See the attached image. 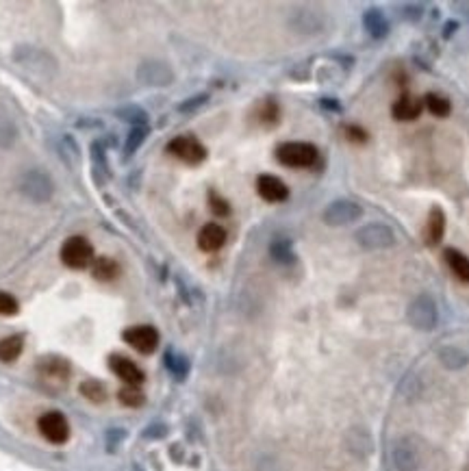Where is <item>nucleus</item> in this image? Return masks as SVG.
Masks as SVG:
<instances>
[{
  "instance_id": "nucleus-33",
  "label": "nucleus",
  "mask_w": 469,
  "mask_h": 471,
  "mask_svg": "<svg viewBox=\"0 0 469 471\" xmlns=\"http://www.w3.org/2000/svg\"><path fill=\"white\" fill-rule=\"evenodd\" d=\"M207 100H209V96H207V94H195V96L187 98L185 103L179 105V111H181V113H193V111H198L202 105H207Z\"/></svg>"
},
{
  "instance_id": "nucleus-35",
  "label": "nucleus",
  "mask_w": 469,
  "mask_h": 471,
  "mask_svg": "<svg viewBox=\"0 0 469 471\" xmlns=\"http://www.w3.org/2000/svg\"><path fill=\"white\" fill-rule=\"evenodd\" d=\"M441 361H443L447 367H461V365L465 363V357L461 354L459 350H454V347H445V350L441 352Z\"/></svg>"
},
{
  "instance_id": "nucleus-12",
  "label": "nucleus",
  "mask_w": 469,
  "mask_h": 471,
  "mask_svg": "<svg viewBox=\"0 0 469 471\" xmlns=\"http://www.w3.org/2000/svg\"><path fill=\"white\" fill-rule=\"evenodd\" d=\"M291 29L298 31L302 35H315L324 29L326 24V15L318 9H298L291 15Z\"/></svg>"
},
{
  "instance_id": "nucleus-14",
  "label": "nucleus",
  "mask_w": 469,
  "mask_h": 471,
  "mask_svg": "<svg viewBox=\"0 0 469 471\" xmlns=\"http://www.w3.org/2000/svg\"><path fill=\"white\" fill-rule=\"evenodd\" d=\"M257 191L263 200L267 202H283L289 198V189L287 185L278 179V176H271V174H263L259 176L257 181Z\"/></svg>"
},
{
  "instance_id": "nucleus-2",
  "label": "nucleus",
  "mask_w": 469,
  "mask_h": 471,
  "mask_svg": "<svg viewBox=\"0 0 469 471\" xmlns=\"http://www.w3.org/2000/svg\"><path fill=\"white\" fill-rule=\"evenodd\" d=\"M13 59L15 61L22 66V68H27V70H31V72H35V74H42V76H52L54 72H57V61L54 59L46 52V50H42V48H35V46H20L15 52H13Z\"/></svg>"
},
{
  "instance_id": "nucleus-37",
  "label": "nucleus",
  "mask_w": 469,
  "mask_h": 471,
  "mask_svg": "<svg viewBox=\"0 0 469 471\" xmlns=\"http://www.w3.org/2000/svg\"><path fill=\"white\" fill-rule=\"evenodd\" d=\"M422 13H424L422 5H402V7H400V15H402L404 20H410V22H415V20H419Z\"/></svg>"
},
{
  "instance_id": "nucleus-21",
  "label": "nucleus",
  "mask_w": 469,
  "mask_h": 471,
  "mask_svg": "<svg viewBox=\"0 0 469 471\" xmlns=\"http://www.w3.org/2000/svg\"><path fill=\"white\" fill-rule=\"evenodd\" d=\"M394 461L398 471H415L417 469V452L408 445V441H400L396 452H394Z\"/></svg>"
},
{
  "instance_id": "nucleus-20",
  "label": "nucleus",
  "mask_w": 469,
  "mask_h": 471,
  "mask_svg": "<svg viewBox=\"0 0 469 471\" xmlns=\"http://www.w3.org/2000/svg\"><path fill=\"white\" fill-rule=\"evenodd\" d=\"M445 263H447L449 269L454 271V276L461 283H469V259L463 252H459L454 248H447L445 250Z\"/></svg>"
},
{
  "instance_id": "nucleus-22",
  "label": "nucleus",
  "mask_w": 469,
  "mask_h": 471,
  "mask_svg": "<svg viewBox=\"0 0 469 471\" xmlns=\"http://www.w3.org/2000/svg\"><path fill=\"white\" fill-rule=\"evenodd\" d=\"M269 254L271 259L281 263V265H289L296 261V254H293V248H291V241L287 237H276L269 246Z\"/></svg>"
},
{
  "instance_id": "nucleus-25",
  "label": "nucleus",
  "mask_w": 469,
  "mask_h": 471,
  "mask_svg": "<svg viewBox=\"0 0 469 471\" xmlns=\"http://www.w3.org/2000/svg\"><path fill=\"white\" fill-rule=\"evenodd\" d=\"M117 271H120V267H117V263H115L113 259L103 257V259H98V261L94 263V278H96V281H100V283L113 281V278L117 276Z\"/></svg>"
},
{
  "instance_id": "nucleus-9",
  "label": "nucleus",
  "mask_w": 469,
  "mask_h": 471,
  "mask_svg": "<svg viewBox=\"0 0 469 471\" xmlns=\"http://www.w3.org/2000/svg\"><path fill=\"white\" fill-rule=\"evenodd\" d=\"M168 150L174 156H179L181 161L189 163V165H198V163H202L207 159L204 146L198 140H193V137H176V140L170 142Z\"/></svg>"
},
{
  "instance_id": "nucleus-30",
  "label": "nucleus",
  "mask_w": 469,
  "mask_h": 471,
  "mask_svg": "<svg viewBox=\"0 0 469 471\" xmlns=\"http://www.w3.org/2000/svg\"><path fill=\"white\" fill-rule=\"evenodd\" d=\"M81 394H83L87 400L96 402V404H100V402H105V400H107V389H105L100 382H96V380H87V382H83V384H81Z\"/></svg>"
},
{
  "instance_id": "nucleus-11",
  "label": "nucleus",
  "mask_w": 469,
  "mask_h": 471,
  "mask_svg": "<svg viewBox=\"0 0 469 471\" xmlns=\"http://www.w3.org/2000/svg\"><path fill=\"white\" fill-rule=\"evenodd\" d=\"M124 341L142 354H152L159 345V332L152 326H133L124 330Z\"/></svg>"
},
{
  "instance_id": "nucleus-23",
  "label": "nucleus",
  "mask_w": 469,
  "mask_h": 471,
  "mask_svg": "<svg viewBox=\"0 0 469 471\" xmlns=\"http://www.w3.org/2000/svg\"><path fill=\"white\" fill-rule=\"evenodd\" d=\"M115 115L120 117L122 122L131 124V126H148V113L146 109L137 107V105H126L115 111Z\"/></svg>"
},
{
  "instance_id": "nucleus-26",
  "label": "nucleus",
  "mask_w": 469,
  "mask_h": 471,
  "mask_svg": "<svg viewBox=\"0 0 469 471\" xmlns=\"http://www.w3.org/2000/svg\"><path fill=\"white\" fill-rule=\"evenodd\" d=\"M426 107L437 117H445V115H449V111H452V105H449V100L441 94H428L426 96Z\"/></svg>"
},
{
  "instance_id": "nucleus-1",
  "label": "nucleus",
  "mask_w": 469,
  "mask_h": 471,
  "mask_svg": "<svg viewBox=\"0 0 469 471\" xmlns=\"http://www.w3.org/2000/svg\"><path fill=\"white\" fill-rule=\"evenodd\" d=\"M20 191L33 202H48L54 193L52 179L42 170H29L20 179Z\"/></svg>"
},
{
  "instance_id": "nucleus-40",
  "label": "nucleus",
  "mask_w": 469,
  "mask_h": 471,
  "mask_svg": "<svg viewBox=\"0 0 469 471\" xmlns=\"http://www.w3.org/2000/svg\"><path fill=\"white\" fill-rule=\"evenodd\" d=\"M452 31H456V22H447L445 24V37L452 35Z\"/></svg>"
},
{
  "instance_id": "nucleus-4",
  "label": "nucleus",
  "mask_w": 469,
  "mask_h": 471,
  "mask_svg": "<svg viewBox=\"0 0 469 471\" xmlns=\"http://www.w3.org/2000/svg\"><path fill=\"white\" fill-rule=\"evenodd\" d=\"M361 218H363V207L355 200H348V198H339L335 202H330L322 213V220L328 226H345V224H352Z\"/></svg>"
},
{
  "instance_id": "nucleus-17",
  "label": "nucleus",
  "mask_w": 469,
  "mask_h": 471,
  "mask_svg": "<svg viewBox=\"0 0 469 471\" xmlns=\"http://www.w3.org/2000/svg\"><path fill=\"white\" fill-rule=\"evenodd\" d=\"M363 27L374 39H385L389 35V22L380 9L371 7L363 13Z\"/></svg>"
},
{
  "instance_id": "nucleus-7",
  "label": "nucleus",
  "mask_w": 469,
  "mask_h": 471,
  "mask_svg": "<svg viewBox=\"0 0 469 471\" xmlns=\"http://www.w3.org/2000/svg\"><path fill=\"white\" fill-rule=\"evenodd\" d=\"M37 428H39V433L44 435V439H48L54 445H61L70 439L68 419L59 413V410H48V413H44L37 421Z\"/></svg>"
},
{
  "instance_id": "nucleus-27",
  "label": "nucleus",
  "mask_w": 469,
  "mask_h": 471,
  "mask_svg": "<svg viewBox=\"0 0 469 471\" xmlns=\"http://www.w3.org/2000/svg\"><path fill=\"white\" fill-rule=\"evenodd\" d=\"M91 165H94V172H103V179L107 181L109 179V163H107V152H105V146L100 142H94L91 144Z\"/></svg>"
},
{
  "instance_id": "nucleus-24",
  "label": "nucleus",
  "mask_w": 469,
  "mask_h": 471,
  "mask_svg": "<svg viewBox=\"0 0 469 471\" xmlns=\"http://www.w3.org/2000/svg\"><path fill=\"white\" fill-rule=\"evenodd\" d=\"M22 347H24V339L20 335L0 339V361H3V363L15 361L20 354H22Z\"/></svg>"
},
{
  "instance_id": "nucleus-32",
  "label": "nucleus",
  "mask_w": 469,
  "mask_h": 471,
  "mask_svg": "<svg viewBox=\"0 0 469 471\" xmlns=\"http://www.w3.org/2000/svg\"><path fill=\"white\" fill-rule=\"evenodd\" d=\"M117 398H120V402L124 404V406H131V408H135V406H142L144 404V394L137 387H124L120 394H117Z\"/></svg>"
},
{
  "instance_id": "nucleus-36",
  "label": "nucleus",
  "mask_w": 469,
  "mask_h": 471,
  "mask_svg": "<svg viewBox=\"0 0 469 471\" xmlns=\"http://www.w3.org/2000/svg\"><path fill=\"white\" fill-rule=\"evenodd\" d=\"M209 207H211V211H213L215 215H220V218H224V215L230 213L228 202H226L224 198H220V195H215V193L209 195Z\"/></svg>"
},
{
  "instance_id": "nucleus-3",
  "label": "nucleus",
  "mask_w": 469,
  "mask_h": 471,
  "mask_svg": "<svg viewBox=\"0 0 469 471\" xmlns=\"http://www.w3.org/2000/svg\"><path fill=\"white\" fill-rule=\"evenodd\" d=\"M276 159L287 167H311L318 161V148L306 142H287L278 146Z\"/></svg>"
},
{
  "instance_id": "nucleus-39",
  "label": "nucleus",
  "mask_w": 469,
  "mask_h": 471,
  "mask_svg": "<svg viewBox=\"0 0 469 471\" xmlns=\"http://www.w3.org/2000/svg\"><path fill=\"white\" fill-rule=\"evenodd\" d=\"M261 120H263L265 124H276V120H278V109H276V105H274L271 100L265 103V109H263V113H261Z\"/></svg>"
},
{
  "instance_id": "nucleus-13",
  "label": "nucleus",
  "mask_w": 469,
  "mask_h": 471,
  "mask_svg": "<svg viewBox=\"0 0 469 471\" xmlns=\"http://www.w3.org/2000/svg\"><path fill=\"white\" fill-rule=\"evenodd\" d=\"M109 367H111L113 374H117V378H122L128 387H140L144 382V371L126 357L113 354L109 359Z\"/></svg>"
},
{
  "instance_id": "nucleus-8",
  "label": "nucleus",
  "mask_w": 469,
  "mask_h": 471,
  "mask_svg": "<svg viewBox=\"0 0 469 471\" xmlns=\"http://www.w3.org/2000/svg\"><path fill=\"white\" fill-rule=\"evenodd\" d=\"M408 322L419 330H433L437 324V304L430 296H419L408 306Z\"/></svg>"
},
{
  "instance_id": "nucleus-29",
  "label": "nucleus",
  "mask_w": 469,
  "mask_h": 471,
  "mask_svg": "<svg viewBox=\"0 0 469 471\" xmlns=\"http://www.w3.org/2000/svg\"><path fill=\"white\" fill-rule=\"evenodd\" d=\"M17 137V130L13 126V122L9 120L7 115H0V150H7L13 146Z\"/></svg>"
},
{
  "instance_id": "nucleus-28",
  "label": "nucleus",
  "mask_w": 469,
  "mask_h": 471,
  "mask_svg": "<svg viewBox=\"0 0 469 471\" xmlns=\"http://www.w3.org/2000/svg\"><path fill=\"white\" fill-rule=\"evenodd\" d=\"M146 137H148V126H133L124 144V156H131L133 152L140 150V146L146 142Z\"/></svg>"
},
{
  "instance_id": "nucleus-18",
  "label": "nucleus",
  "mask_w": 469,
  "mask_h": 471,
  "mask_svg": "<svg viewBox=\"0 0 469 471\" xmlns=\"http://www.w3.org/2000/svg\"><path fill=\"white\" fill-rule=\"evenodd\" d=\"M445 232V213L439 207L430 209L428 222H426V241L428 246H437L443 239Z\"/></svg>"
},
{
  "instance_id": "nucleus-15",
  "label": "nucleus",
  "mask_w": 469,
  "mask_h": 471,
  "mask_svg": "<svg viewBox=\"0 0 469 471\" xmlns=\"http://www.w3.org/2000/svg\"><path fill=\"white\" fill-rule=\"evenodd\" d=\"M226 244V230L220 224H207L198 232V248L204 252H218Z\"/></svg>"
},
{
  "instance_id": "nucleus-34",
  "label": "nucleus",
  "mask_w": 469,
  "mask_h": 471,
  "mask_svg": "<svg viewBox=\"0 0 469 471\" xmlns=\"http://www.w3.org/2000/svg\"><path fill=\"white\" fill-rule=\"evenodd\" d=\"M17 311H20V306H17V300H15L13 296H9V293L0 291V315H5V317H11V315H15Z\"/></svg>"
},
{
  "instance_id": "nucleus-31",
  "label": "nucleus",
  "mask_w": 469,
  "mask_h": 471,
  "mask_svg": "<svg viewBox=\"0 0 469 471\" xmlns=\"http://www.w3.org/2000/svg\"><path fill=\"white\" fill-rule=\"evenodd\" d=\"M165 365H168V369L172 371L176 378H185V374L189 371V363L183 357H179V354H172V352H168V354H165Z\"/></svg>"
},
{
  "instance_id": "nucleus-38",
  "label": "nucleus",
  "mask_w": 469,
  "mask_h": 471,
  "mask_svg": "<svg viewBox=\"0 0 469 471\" xmlns=\"http://www.w3.org/2000/svg\"><path fill=\"white\" fill-rule=\"evenodd\" d=\"M345 137L348 142H355V144H365L367 142V133L359 126H348L345 128Z\"/></svg>"
},
{
  "instance_id": "nucleus-5",
  "label": "nucleus",
  "mask_w": 469,
  "mask_h": 471,
  "mask_svg": "<svg viewBox=\"0 0 469 471\" xmlns=\"http://www.w3.org/2000/svg\"><path fill=\"white\" fill-rule=\"evenodd\" d=\"M357 244L363 250H385L396 244V232L391 230L387 224H365L363 228L357 230Z\"/></svg>"
},
{
  "instance_id": "nucleus-19",
  "label": "nucleus",
  "mask_w": 469,
  "mask_h": 471,
  "mask_svg": "<svg viewBox=\"0 0 469 471\" xmlns=\"http://www.w3.org/2000/svg\"><path fill=\"white\" fill-rule=\"evenodd\" d=\"M39 374L48 380H59V382H66L68 380V374H70V367L66 361L57 359V357H48V359H42L39 361Z\"/></svg>"
},
{
  "instance_id": "nucleus-10",
  "label": "nucleus",
  "mask_w": 469,
  "mask_h": 471,
  "mask_svg": "<svg viewBox=\"0 0 469 471\" xmlns=\"http://www.w3.org/2000/svg\"><path fill=\"white\" fill-rule=\"evenodd\" d=\"M137 78L148 87H168L174 81V72L163 61H144L137 68Z\"/></svg>"
},
{
  "instance_id": "nucleus-6",
  "label": "nucleus",
  "mask_w": 469,
  "mask_h": 471,
  "mask_svg": "<svg viewBox=\"0 0 469 471\" xmlns=\"http://www.w3.org/2000/svg\"><path fill=\"white\" fill-rule=\"evenodd\" d=\"M61 261L70 269H85L94 261V248L85 237L74 234L61 248Z\"/></svg>"
},
{
  "instance_id": "nucleus-16",
  "label": "nucleus",
  "mask_w": 469,
  "mask_h": 471,
  "mask_svg": "<svg viewBox=\"0 0 469 471\" xmlns=\"http://www.w3.org/2000/svg\"><path fill=\"white\" fill-rule=\"evenodd\" d=\"M391 113L398 122H410L422 113V100L415 96H402L391 107Z\"/></svg>"
}]
</instances>
